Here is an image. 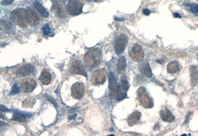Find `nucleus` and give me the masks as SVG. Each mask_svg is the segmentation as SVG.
<instances>
[{"label":"nucleus","mask_w":198,"mask_h":136,"mask_svg":"<svg viewBox=\"0 0 198 136\" xmlns=\"http://www.w3.org/2000/svg\"><path fill=\"white\" fill-rule=\"evenodd\" d=\"M101 60V54L98 50L94 49L89 51L84 56V61L86 66L94 68L98 66Z\"/></svg>","instance_id":"f257e3e1"},{"label":"nucleus","mask_w":198,"mask_h":136,"mask_svg":"<svg viewBox=\"0 0 198 136\" xmlns=\"http://www.w3.org/2000/svg\"><path fill=\"white\" fill-rule=\"evenodd\" d=\"M11 18L16 25L25 28L27 26L28 22L26 18L25 10L22 8L15 9L11 13Z\"/></svg>","instance_id":"f03ea898"},{"label":"nucleus","mask_w":198,"mask_h":136,"mask_svg":"<svg viewBox=\"0 0 198 136\" xmlns=\"http://www.w3.org/2000/svg\"><path fill=\"white\" fill-rule=\"evenodd\" d=\"M83 3L81 0H69L68 3L66 11L71 16H78L82 12Z\"/></svg>","instance_id":"7ed1b4c3"},{"label":"nucleus","mask_w":198,"mask_h":136,"mask_svg":"<svg viewBox=\"0 0 198 136\" xmlns=\"http://www.w3.org/2000/svg\"><path fill=\"white\" fill-rule=\"evenodd\" d=\"M138 100L142 106L145 108H151L153 106V102L147 92L145 88H140L137 91Z\"/></svg>","instance_id":"20e7f679"},{"label":"nucleus","mask_w":198,"mask_h":136,"mask_svg":"<svg viewBox=\"0 0 198 136\" xmlns=\"http://www.w3.org/2000/svg\"><path fill=\"white\" fill-rule=\"evenodd\" d=\"M106 70L105 69H100L96 70L92 74L91 82L95 86L103 84L106 80Z\"/></svg>","instance_id":"39448f33"},{"label":"nucleus","mask_w":198,"mask_h":136,"mask_svg":"<svg viewBox=\"0 0 198 136\" xmlns=\"http://www.w3.org/2000/svg\"><path fill=\"white\" fill-rule=\"evenodd\" d=\"M51 11L55 16L60 18H65L66 16V9L65 5L60 0H53Z\"/></svg>","instance_id":"423d86ee"},{"label":"nucleus","mask_w":198,"mask_h":136,"mask_svg":"<svg viewBox=\"0 0 198 136\" xmlns=\"http://www.w3.org/2000/svg\"><path fill=\"white\" fill-rule=\"evenodd\" d=\"M72 97L77 100H80L85 93V86L83 83L76 82L73 84L71 88Z\"/></svg>","instance_id":"0eeeda50"},{"label":"nucleus","mask_w":198,"mask_h":136,"mask_svg":"<svg viewBox=\"0 0 198 136\" xmlns=\"http://www.w3.org/2000/svg\"><path fill=\"white\" fill-rule=\"evenodd\" d=\"M129 55L131 59L134 62H141L143 60L144 58V53L141 46L138 44H136L133 47Z\"/></svg>","instance_id":"6e6552de"},{"label":"nucleus","mask_w":198,"mask_h":136,"mask_svg":"<svg viewBox=\"0 0 198 136\" xmlns=\"http://www.w3.org/2000/svg\"><path fill=\"white\" fill-rule=\"evenodd\" d=\"M128 43V38L126 35L122 34L119 35L115 42V52L118 54H122L125 50Z\"/></svg>","instance_id":"1a4fd4ad"},{"label":"nucleus","mask_w":198,"mask_h":136,"mask_svg":"<svg viewBox=\"0 0 198 136\" xmlns=\"http://www.w3.org/2000/svg\"><path fill=\"white\" fill-rule=\"evenodd\" d=\"M111 92L110 94L111 99H116L118 101H121L127 97V91H125L121 85L119 84L115 90Z\"/></svg>","instance_id":"9d476101"},{"label":"nucleus","mask_w":198,"mask_h":136,"mask_svg":"<svg viewBox=\"0 0 198 136\" xmlns=\"http://www.w3.org/2000/svg\"><path fill=\"white\" fill-rule=\"evenodd\" d=\"M70 71L72 74L83 75L87 77V73L79 60H76L73 62L70 68Z\"/></svg>","instance_id":"9b49d317"},{"label":"nucleus","mask_w":198,"mask_h":136,"mask_svg":"<svg viewBox=\"0 0 198 136\" xmlns=\"http://www.w3.org/2000/svg\"><path fill=\"white\" fill-rule=\"evenodd\" d=\"M25 12L28 23L32 25H35L39 23L40 19L34 10L28 7L25 10Z\"/></svg>","instance_id":"f8f14e48"},{"label":"nucleus","mask_w":198,"mask_h":136,"mask_svg":"<svg viewBox=\"0 0 198 136\" xmlns=\"http://www.w3.org/2000/svg\"><path fill=\"white\" fill-rule=\"evenodd\" d=\"M35 72V69L33 65L27 64L24 65L17 70V73L20 76H28L33 74Z\"/></svg>","instance_id":"ddd939ff"},{"label":"nucleus","mask_w":198,"mask_h":136,"mask_svg":"<svg viewBox=\"0 0 198 136\" xmlns=\"http://www.w3.org/2000/svg\"><path fill=\"white\" fill-rule=\"evenodd\" d=\"M37 86L36 82L33 79H27L22 83V86L23 91L26 93L33 91Z\"/></svg>","instance_id":"4468645a"},{"label":"nucleus","mask_w":198,"mask_h":136,"mask_svg":"<svg viewBox=\"0 0 198 136\" xmlns=\"http://www.w3.org/2000/svg\"><path fill=\"white\" fill-rule=\"evenodd\" d=\"M160 116L162 120L165 122H172L175 120L173 115L167 109L162 110L160 113Z\"/></svg>","instance_id":"2eb2a0df"},{"label":"nucleus","mask_w":198,"mask_h":136,"mask_svg":"<svg viewBox=\"0 0 198 136\" xmlns=\"http://www.w3.org/2000/svg\"><path fill=\"white\" fill-rule=\"evenodd\" d=\"M141 117V113L140 112L136 111L134 112L128 117L127 119V123L128 125L132 126L136 124L139 121Z\"/></svg>","instance_id":"dca6fc26"},{"label":"nucleus","mask_w":198,"mask_h":136,"mask_svg":"<svg viewBox=\"0 0 198 136\" xmlns=\"http://www.w3.org/2000/svg\"><path fill=\"white\" fill-rule=\"evenodd\" d=\"M181 69V66L177 61H172L169 63L167 66V70L168 73H175L179 71Z\"/></svg>","instance_id":"f3484780"},{"label":"nucleus","mask_w":198,"mask_h":136,"mask_svg":"<svg viewBox=\"0 0 198 136\" xmlns=\"http://www.w3.org/2000/svg\"><path fill=\"white\" fill-rule=\"evenodd\" d=\"M139 70L142 74L148 78L152 76V72L149 63L147 62L141 63L140 65Z\"/></svg>","instance_id":"a211bd4d"},{"label":"nucleus","mask_w":198,"mask_h":136,"mask_svg":"<svg viewBox=\"0 0 198 136\" xmlns=\"http://www.w3.org/2000/svg\"><path fill=\"white\" fill-rule=\"evenodd\" d=\"M109 90L111 91H113L117 89L119 84L117 83L116 77L113 72L112 71L109 72Z\"/></svg>","instance_id":"6ab92c4d"},{"label":"nucleus","mask_w":198,"mask_h":136,"mask_svg":"<svg viewBox=\"0 0 198 136\" xmlns=\"http://www.w3.org/2000/svg\"><path fill=\"white\" fill-rule=\"evenodd\" d=\"M52 78L50 73L46 70H44L41 74L39 80L43 85H48L52 81Z\"/></svg>","instance_id":"aec40b11"},{"label":"nucleus","mask_w":198,"mask_h":136,"mask_svg":"<svg viewBox=\"0 0 198 136\" xmlns=\"http://www.w3.org/2000/svg\"><path fill=\"white\" fill-rule=\"evenodd\" d=\"M191 83L194 85L198 82V69L195 66H191L190 68Z\"/></svg>","instance_id":"412c9836"},{"label":"nucleus","mask_w":198,"mask_h":136,"mask_svg":"<svg viewBox=\"0 0 198 136\" xmlns=\"http://www.w3.org/2000/svg\"><path fill=\"white\" fill-rule=\"evenodd\" d=\"M35 7H36L38 12L42 16L45 18L49 17V13H48L47 11L45 9L44 7H43L42 4L40 3H39L38 1H36L35 4Z\"/></svg>","instance_id":"4be33fe9"},{"label":"nucleus","mask_w":198,"mask_h":136,"mask_svg":"<svg viewBox=\"0 0 198 136\" xmlns=\"http://www.w3.org/2000/svg\"><path fill=\"white\" fill-rule=\"evenodd\" d=\"M127 67V60L124 56L119 57L118 62V72L124 71Z\"/></svg>","instance_id":"5701e85b"},{"label":"nucleus","mask_w":198,"mask_h":136,"mask_svg":"<svg viewBox=\"0 0 198 136\" xmlns=\"http://www.w3.org/2000/svg\"><path fill=\"white\" fill-rule=\"evenodd\" d=\"M185 6L189 9L190 11L195 16H198V4L187 3L186 4H185Z\"/></svg>","instance_id":"b1692460"},{"label":"nucleus","mask_w":198,"mask_h":136,"mask_svg":"<svg viewBox=\"0 0 198 136\" xmlns=\"http://www.w3.org/2000/svg\"><path fill=\"white\" fill-rule=\"evenodd\" d=\"M12 119L13 120L19 122H24L25 121L26 118L25 115L19 112H16V114H13Z\"/></svg>","instance_id":"393cba45"},{"label":"nucleus","mask_w":198,"mask_h":136,"mask_svg":"<svg viewBox=\"0 0 198 136\" xmlns=\"http://www.w3.org/2000/svg\"><path fill=\"white\" fill-rule=\"evenodd\" d=\"M43 33L45 35H49L51 33L50 27L48 25H45L43 27Z\"/></svg>","instance_id":"a878e982"},{"label":"nucleus","mask_w":198,"mask_h":136,"mask_svg":"<svg viewBox=\"0 0 198 136\" xmlns=\"http://www.w3.org/2000/svg\"><path fill=\"white\" fill-rule=\"evenodd\" d=\"M19 87L17 85V84H14L13 85V89H12V91L10 92V95H14V94H16L19 93Z\"/></svg>","instance_id":"bb28decb"},{"label":"nucleus","mask_w":198,"mask_h":136,"mask_svg":"<svg viewBox=\"0 0 198 136\" xmlns=\"http://www.w3.org/2000/svg\"><path fill=\"white\" fill-rule=\"evenodd\" d=\"M121 86L125 91H127L129 89V84L128 83L127 80L124 79H122L121 80Z\"/></svg>","instance_id":"cd10ccee"},{"label":"nucleus","mask_w":198,"mask_h":136,"mask_svg":"<svg viewBox=\"0 0 198 136\" xmlns=\"http://www.w3.org/2000/svg\"><path fill=\"white\" fill-rule=\"evenodd\" d=\"M13 1L14 0H3L1 1V4L3 6H7L12 4Z\"/></svg>","instance_id":"c85d7f7f"},{"label":"nucleus","mask_w":198,"mask_h":136,"mask_svg":"<svg viewBox=\"0 0 198 136\" xmlns=\"http://www.w3.org/2000/svg\"><path fill=\"white\" fill-rule=\"evenodd\" d=\"M1 26H4V29H6L7 30H8L9 31L10 29V28H11V26H10V24H7V25L6 24H4V26L3 25H1Z\"/></svg>","instance_id":"c756f323"},{"label":"nucleus","mask_w":198,"mask_h":136,"mask_svg":"<svg viewBox=\"0 0 198 136\" xmlns=\"http://www.w3.org/2000/svg\"><path fill=\"white\" fill-rule=\"evenodd\" d=\"M143 13L145 15L148 16V15H149L150 13H151V12L148 9H144L143 10Z\"/></svg>","instance_id":"7c9ffc66"},{"label":"nucleus","mask_w":198,"mask_h":136,"mask_svg":"<svg viewBox=\"0 0 198 136\" xmlns=\"http://www.w3.org/2000/svg\"><path fill=\"white\" fill-rule=\"evenodd\" d=\"M1 111H9V110H7V109H6L4 106H1Z\"/></svg>","instance_id":"2f4dec72"},{"label":"nucleus","mask_w":198,"mask_h":136,"mask_svg":"<svg viewBox=\"0 0 198 136\" xmlns=\"http://www.w3.org/2000/svg\"><path fill=\"white\" fill-rule=\"evenodd\" d=\"M76 116H77V114H76L71 115L69 116V119H71H71H75V118L76 117Z\"/></svg>","instance_id":"473e14b6"},{"label":"nucleus","mask_w":198,"mask_h":136,"mask_svg":"<svg viewBox=\"0 0 198 136\" xmlns=\"http://www.w3.org/2000/svg\"><path fill=\"white\" fill-rule=\"evenodd\" d=\"M88 1H94V2H102L103 0H87Z\"/></svg>","instance_id":"72a5a7b5"},{"label":"nucleus","mask_w":198,"mask_h":136,"mask_svg":"<svg viewBox=\"0 0 198 136\" xmlns=\"http://www.w3.org/2000/svg\"><path fill=\"white\" fill-rule=\"evenodd\" d=\"M174 17H178V18H181V16H180L179 14H178V13H174Z\"/></svg>","instance_id":"f704fd0d"},{"label":"nucleus","mask_w":198,"mask_h":136,"mask_svg":"<svg viewBox=\"0 0 198 136\" xmlns=\"http://www.w3.org/2000/svg\"><path fill=\"white\" fill-rule=\"evenodd\" d=\"M182 136H187L186 134H183V135H182Z\"/></svg>","instance_id":"c9c22d12"}]
</instances>
